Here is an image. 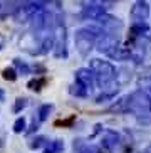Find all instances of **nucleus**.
<instances>
[{
  "label": "nucleus",
  "instance_id": "f257e3e1",
  "mask_svg": "<svg viewBox=\"0 0 151 153\" xmlns=\"http://www.w3.org/2000/svg\"><path fill=\"white\" fill-rule=\"evenodd\" d=\"M111 111L118 113H133L136 116H148L151 113V98L143 89H136L129 93L123 99L118 101L111 108Z\"/></svg>",
  "mask_w": 151,
  "mask_h": 153
},
{
  "label": "nucleus",
  "instance_id": "f03ea898",
  "mask_svg": "<svg viewBox=\"0 0 151 153\" xmlns=\"http://www.w3.org/2000/svg\"><path fill=\"white\" fill-rule=\"evenodd\" d=\"M102 34L101 29H96V27H86V29H79L76 30V36H74V44H76V49L82 57L91 52V49L94 47L98 37Z\"/></svg>",
  "mask_w": 151,
  "mask_h": 153
},
{
  "label": "nucleus",
  "instance_id": "7ed1b4c3",
  "mask_svg": "<svg viewBox=\"0 0 151 153\" xmlns=\"http://www.w3.org/2000/svg\"><path fill=\"white\" fill-rule=\"evenodd\" d=\"M119 47V36L116 32H107V34H101L96 41V49L101 54H106L111 57V54Z\"/></svg>",
  "mask_w": 151,
  "mask_h": 153
},
{
  "label": "nucleus",
  "instance_id": "20e7f679",
  "mask_svg": "<svg viewBox=\"0 0 151 153\" xmlns=\"http://www.w3.org/2000/svg\"><path fill=\"white\" fill-rule=\"evenodd\" d=\"M94 82H96V79H94V74L89 68H82L76 71V84H79L81 88L89 91L94 86Z\"/></svg>",
  "mask_w": 151,
  "mask_h": 153
},
{
  "label": "nucleus",
  "instance_id": "39448f33",
  "mask_svg": "<svg viewBox=\"0 0 151 153\" xmlns=\"http://www.w3.org/2000/svg\"><path fill=\"white\" fill-rule=\"evenodd\" d=\"M106 14V7L101 2H94V4H86V7H82V17L86 19H94L98 20L99 17Z\"/></svg>",
  "mask_w": 151,
  "mask_h": 153
},
{
  "label": "nucleus",
  "instance_id": "423d86ee",
  "mask_svg": "<svg viewBox=\"0 0 151 153\" xmlns=\"http://www.w3.org/2000/svg\"><path fill=\"white\" fill-rule=\"evenodd\" d=\"M131 17L134 22H144L150 17V4L148 2H136L131 7Z\"/></svg>",
  "mask_w": 151,
  "mask_h": 153
},
{
  "label": "nucleus",
  "instance_id": "0eeeda50",
  "mask_svg": "<svg viewBox=\"0 0 151 153\" xmlns=\"http://www.w3.org/2000/svg\"><path fill=\"white\" fill-rule=\"evenodd\" d=\"M101 143H102V146L104 148H107V150H113V148H116L118 145L121 143V138H119V135L116 133V131H111V130H107L104 135H102V138H101Z\"/></svg>",
  "mask_w": 151,
  "mask_h": 153
},
{
  "label": "nucleus",
  "instance_id": "6e6552de",
  "mask_svg": "<svg viewBox=\"0 0 151 153\" xmlns=\"http://www.w3.org/2000/svg\"><path fill=\"white\" fill-rule=\"evenodd\" d=\"M98 22L101 24L102 27H106L107 30H116V29H121L123 27V22H121L118 17H113V15H109V14H104L102 17H99L98 19Z\"/></svg>",
  "mask_w": 151,
  "mask_h": 153
},
{
  "label": "nucleus",
  "instance_id": "1a4fd4ad",
  "mask_svg": "<svg viewBox=\"0 0 151 153\" xmlns=\"http://www.w3.org/2000/svg\"><path fill=\"white\" fill-rule=\"evenodd\" d=\"M22 4L19 2H0V19L7 17L9 14H15L17 10H20Z\"/></svg>",
  "mask_w": 151,
  "mask_h": 153
},
{
  "label": "nucleus",
  "instance_id": "9d476101",
  "mask_svg": "<svg viewBox=\"0 0 151 153\" xmlns=\"http://www.w3.org/2000/svg\"><path fill=\"white\" fill-rule=\"evenodd\" d=\"M72 148H74L76 153H98V148L93 146V145H87L84 140H74Z\"/></svg>",
  "mask_w": 151,
  "mask_h": 153
},
{
  "label": "nucleus",
  "instance_id": "9b49d317",
  "mask_svg": "<svg viewBox=\"0 0 151 153\" xmlns=\"http://www.w3.org/2000/svg\"><path fill=\"white\" fill-rule=\"evenodd\" d=\"M150 30V27H148L146 22H134L133 25H131V32H133L134 36H144L146 32Z\"/></svg>",
  "mask_w": 151,
  "mask_h": 153
},
{
  "label": "nucleus",
  "instance_id": "f8f14e48",
  "mask_svg": "<svg viewBox=\"0 0 151 153\" xmlns=\"http://www.w3.org/2000/svg\"><path fill=\"white\" fill-rule=\"evenodd\" d=\"M52 111V104H42V106H40L39 108V113H37V114H39V121H45V120H47V118H49V113Z\"/></svg>",
  "mask_w": 151,
  "mask_h": 153
},
{
  "label": "nucleus",
  "instance_id": "ddd939ff",
  "mask_svg": "<svg viewBox=\"0 0 151 153\" xmlns=\"http://www.w3.org/2000/svg\"><path fill=\"white\" fill-rule=\"evenodd\" d=\"M44 145H47V138H45V136H36V138L30 140L29 146H30L32 150H37V148H40V146H44Z\"/></svg>",
  "mask_w": 151,
  "mask_h": 153
},
{
  "label": "nucleus",
  "instance_id": "4468645a",
  "mask_svg": "<svg viewBox=\"0 0 151 153\" xmlns=\"http://www.w3.org/2000/svg\"><path fill=\"white\" fill-rule=\"evenodd\" d=\"M2 77H4L5 81H15L17 79V71L13 68H5L2 71Z\"/></svg>",
  "mask_w": 151,
  "mask_h": 153
},
{
  "label": "nucleus",
  "instance_id": "2eb2a0df",
  "mask_svg": "<svg viewBox=\"0 0 151 153\" xmlns=\"http://www.w3.org/2000/svg\"><path fill=\"white\" fill-rule=\"evenodd\" d=\"M25 128H27V120L24 116L17 118L15 123H13V131H15V133H22V131H25Z\"/></svg>",
  "mask_w": 151,
  "mask_h": 153
},
{
  "label": "nucleus",
  "instance_id": "dca6fc26",
  "mask_svg": "<svg viewBox=\"0 0 151 153\" xmlns=\"http://www.w3.org/2000/svg\"><path fill=\"white\" fill-rule=\"evenodd\" d=\"M45 84V79L44 77H39V79H32V81H29V89H32V91H40L42 89V86Z\"/></svg>",
  "mask_w": 151,
  "mask_h": 153
},
{
  "label": "nucleus",
  "instance_id": "f3484780",
  "mask_svg": "<svg viewBox=\"0 0 151 153\" xmlns=\"http://www.w3.org/2000/svg\"><path fill=\"white\" fill-rule=\"evenodd\" d=\"M13 62H15V66H17L20 74H30V68H29L25 62H22L20 59H13Z\"/></svg>",
  "mask_w": 151,
  "mask_h": 153
},
{
  "label": "nucleus",
  "instance_id": "a211bd4d",
  "mask_svg": "<svg viewBox=\"0 0 151 153\" xmlns=\"http://www.w3.org/2000/svg\"><path fill=\"white\" fill-rule=\"evenodd\" d=\"M27 106V98H17L13 104V113H20Z\"/></svg>",
  "mask_w": 151,
  "mask_h": 153
},
{
  "label": "nucleus",
  "instance_id": "6ab92c4d",
  "mask_svg": "<svg viewBox=\"0 0 151 153\" xmlns=\"http://www.w3.org/2000/svg\"><path fill=\"white\" fill-rule=\"evenodd\" d=\"M138 86L139 88H146V89L151 91V76H144V77H139L138 79Z\"/></svg>",
  "mask_w": 151,
  "mask_h": 153
},
{
  "label": "nucleus",
  "instance_id": "aec40b11",
  "mask_svg": "<svg viewBox=\"0 0 151 153\" xmlns=\"http://www.w3.org/2000/svg\"><path fill=\"white\" fill-rule=\"evenodd\" d=\"M72 93V94L76 96H87V89H84V88H81L79 84H76V86H71V89H69Z\"/></svg>",
  "mask_w": 151,
  "mask_h": 153
},
{
  "label": "nucleus",
  "instance_id": "412c9836",
  "mask_svg": "<svg viewBox=\"0 0 151 153\" xmlns=\"http://www.w3.org/2000/svg\"><path fill=\"white\" fill-rule=\"evenodd\" d=\"M74 120H76V118H74V116H71L69 120H66V121H57V125H62V126H71Z\"/></svg>",
  "mask_w": 151,
  "mask_h": 153
},
{
  "label": "nucleus",
  "instance_id": "4be33fe9",
  "mask_svg": "<svg viewBox=\"0 0 151 153\" xmlns=\"http://www.w3.org/2000/svg\"><path fill=\"white\" fill-rule=\"evenodd\" d=\"M4 99H5V91L2 89V88H0V103H2Z\"/></svg>",
  "mask_w": 151,
  "mask_h": 153
},
{
  "label": "nucleus",
  "instance_id": "5701e85b",
  "mask_svg": "<svg viewBox=\"0 0 151 153\" xmlns=\"http://www.w3.org/2000/svg\"><path fill=\"white\" fill-rule=\"evenodd\" d=\"M44 153H59V152H56V150H52V148H50V146H49V148L45 150Z\"/></svg>",
  "mask_w": 151,
  "mask_h": 153
},
{
  "label": "nucleus",
  "instance_id": "b1692460",
  "mask_svg": "<svg viewBox=\"0 0 151 153\" xmlns=\"http://www.w3.org/2000/svg\"><path fill=\"white\" fill-rule=\"evenodd\" d=\"M4 44H5V41H4V37H0V49L4 47Z\"/></svg>",
  "mask_w": 151,
  "mask_h": 153
},
{
  "label": "nucleus",
  "instance_id": "393cba45",
  "mask_svg": "<svg viewBox=\"0 0 151 153\" xmlns=\"http://www.w3.org/2000/svg\"><path fill=\"white\" fill-rule=\"evenodd\" d=\"M144 153H148V152H144Z\"/></svg>",
  "mask_w": 151,
  "mask_h": 153
}]
</instances>
